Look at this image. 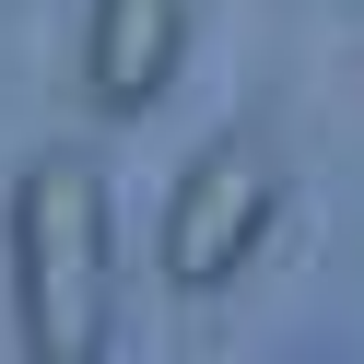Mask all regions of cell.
I'll use <instances>...</instances> for the list:
<instances>
[{
    "mask_svg": "<svg viewBox=\"0 0 364 364\" xmlns=\"http://www.w3.org/2000/svg\"><path fill=\"white\" fill-rule=\"evenodd\" d=\"M188 59V0H95L82 12V106L95 118H141Z\"/></svg>",
    "mask_w": 364,
    "mask_h": 364,
    "instance_id": "cell-3",
    "label": "cell"
},
{
    "mask_svg": "<svg viewBox=\"0 0 364 364\" xmlns=\"http://www.w3.org/2000/svg\"><path fill=\"white\" fill-rule=\"evenodd\" d=\"M270 212H282L270 141H212L188 176H176V200H165V282L176 294H223L270 247Z\"/></svg>",
    "mask_w": 364,
    "mask_h": 364,
    "instance_id": "cell-2",
    "label": "cell"
},
{
    "mask_svg": "<svg viewBox=\"0 0 364 364\" xmlns=\"http://www.w3.org/2000/svg\"><path fill=\"white\" fill-rule=\"evenodd\" d=\"M106 294H118V235H106V176L82 153H36L12 188V306H24L36 364H95Z\"/></svg>",
    "mask_w": 364,
    "mask_h": 364,
    "instance_id": "cell-1",
    "label": "cell"
}]
</instances>
